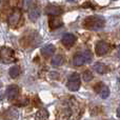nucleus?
Listing matches in <instances>:
<instances>
[{
    "mask_svg": "<svg viewBox=\"0 0 120 120\" xmlns=\"http://www.w3.org/2000/svg\"><path fill=\"white\" fill-rule=\"evenodd\" d=\"M104 19L101 16H90L83 21L84 27L89 30H99L104 26Z\"/></svg>",
    "mask_w": 120,
    "mask_h": 120,
    "instance_id": "obj_1",
    "label": "nucleus"
},
{
    "mask_svg": "<svg viewBox=\"0 0 120 120\" xmlns=\"http://www.w3.org/2000/svg\"><path fill=\"white\" fill-rule=\"evenodd\" d=\"M92 59H93V55H92V53L90 52V51H84V52H82V53H78V54L75 55L73 62H74V65L80 66L84 63H89V62H91Z\"/></svg>",
    "mask_w": 120,
    "mask_h": 120,
    "instance_id": "obj_2",
    "label": "nucleus"
},
{
    "mask_svg": "<svg viewBox=\"0 0 120 120\" xmlns=\"http://www.w3.org/2000/svg\"><path fill=\"white\" fill-rule=\"evenodd\" d=\"M15 60V53L12 49L10 48H3L0 51V61L3 63H11Z\"/></svg>",
    "mask_w": 120,
    "mask_h": 120,
    "instance_id": "obj_3",
    "label": "nucleus"
},
{
    "mask_svg": "<svg viewBox=\"0 0 120 120\" xmlns=\"http://www.w3.org/2000/svg\"><path fill=\"white\" fill-rule=\"evenodd\" d=\"M68 89L72 92H76L79 90L80 87V76H79L78 73H73L70 77H68Z\"/></svg>",
    "mask_w": 120,
    "mask_h": 120,
    "instance_id": "obj_4",
    "label": "nucleus"
},
{
    "mask_svg": "<svg viewBox=\"0 0 120 120\" xmlns=\"http://www.w3.org/2000/svg\"><path fill=\"white\" fill-rule=\"evenodd\" d=\"M18 93H19V89L17 85L13 84V85H10V86L6 87V92H5V95H6V98H8L10 101H13L17 98L18 96Z\"/></svg>",
    "mask_w": 120,
    "mask_h": 120,
    "instance_id": "obj_5",
    "label": "nucleus"
},
{
    "mask_svg": "<svg viewBox=\"0 0 120 120\" xmlns=\"http://www.w3.org/2000/svg\"><path fill=\"white\" fill-rule=\"evenodd\" d=\"M109 50H110V46H109V44L104 41H99L97 44H96L95 51H96V54H97L98 56H103V55H105L106 53L109 52Z\"/></svg>",
    "mask_w": 120,
    "mask_h": 120,
    "instance_id": "obj_6",
    "label": "nucleus"
},
{
    "mask_svg": "<svg viewBox=\"0 0 120 120\" xmlns=\"http://www.w3.org/2000/svg\"><path fill=\"white\" fill-rule=\"evenodd\" d=\"M75 41H76V36L73 35V34H71V33L64 34V35L62 36V38H61V42L65 46H68V48L72 46L73 44L75 43Z\"/></svg>",
    "mask_w": 120,
    "mask_h": 120,
    "instance_id": "obj_7",
    "label": "nucleus"
},
{
    "mask_svg": "<svg viewBox=\"0 0 120 120\" xmlns=\"http://www.w3.org/2000/svg\"><path fill=\"white\" fill-rule=\"evenodd\" d=\"M45 13L48 15H50L51 17H55L58 16L62 13V10L57 5H54V4H49L45 8Z\"/></svg>",
    "mask_w": 120,
    "mask_h": 120,
    "instance_id": "obj_8",
    "label": "nucleus"
},
{
    "mask_svg": "<svg viewBox=\"0 0 120 120\" xmlns=\"http://www.w3.org/2000/svg\"><path fill=\"white\" fill-rule=\"evenodd\" d=\"M55 53V46L53 44H46L43 48L41 49V54L43 55L44 57H51L53 54Z\"/></svg>",
    "mask_w": 120,
    "mask_h": 120,
    "instance_id": "obj_9",
    "label": "nucleus"
},
{
    "mask_svg": "<svg viewBox=\"0 0 120 120\" xmlns=\"http://www.w3.org/2000/svg\"><path fill=\"white\" fill-rule=\"evenodd\" d=\"M49 25L51 26V29H56V27L60 26V25H62V20L60 17H51L50 19H49Z\"/></svg>",
    "mask_w": 120,
    "mask_h": 120,
    "instance_id": "obj_10",
    "label": "nucleus"
},
{
    "mask_svg": "<svg viewBox=\"0 0 120 120\" xmlns=\"http://www.w3.org/2000/svg\"><path fill=\"white\" fill-rule=\"evenodd\" d=\"M94 70H95L98 74H105L109 71V68L105 64L101 63V62H97V63L94 64Z\"/></svg>",
    "mask_w": 120,
    "mask_h": 120,
    "instance_id": "obj_11",
    "label": "nucleus"
},
{
    "mask_svg": "<svg viewBox=\"0 0 120 120\" xmlns=\"http://www.w3.org/2000/svg\"><path fill=\"white\" fill-rule=\"evenodd\" d=\"M19 19H20V13H19L18 11H16V12H14L8 17V23H10L11 25H16L17 23H18Z\"/></svg>",
    "mask_w": 120,
    "mask_h": 120,
    "instance_id": "obj_12",
    "label": "nucleus"
},
{
    "mask_svg": "<svg viewBox=\"0 0 120 120\" xmlns=\"http://www.w3.org/2000/svg\"><path fill=\"white\" fill-rule=\"evenodd\" d=\"M36 120H46L49 118V112L45 109H41L39 110L35 115Z\"/></svg>",
    "mask_w": 120,
    "mask_h": 120,
    "instance_id": "obj_13",
    "label": "nucleus"
},
{
    "mask_svg": "<svg viewBox=\"0 0 120 120\" xmlns=\"http://www.w3.org/2000/svg\"><path fill=\"white\" fill-rule=\"evenodd\" d=\"M98 93L100 94L101 98L105 99V98H108L109 96H110V89H109L106 85H103V83H102V85H101V87H100V90H99Z\"/></svg>",
    "mask_w": 120,
    "mask_h": 120,
    "instance_id": "obj_14",
    "label": "nucleus"
},
{
    "mask_svg": "<svg viewBox=\"0 0 120 120\" xmlns=\"http://www.w3.org/2000/svg\"><path fill=\"white\" fill-rule=\"evenodd\" d=\"M39 16H40V10L38 8H33L30 11V18H31V20L33 21L37 20Z\"/></svg>",
    "mask_w": 120,
    "mask_h": 120,
    "instance_id": "obj_15",
    "label": "nucleus"
},
{
    "mask_svg": "<svg viewBox=\"0 0 120 120\" xmlns=\"http://www.w3.org/2000/svg\"><path fill=\"white\" fill-rule=\"evenodd\" d=\"M19 74H20V68H19L18 65L12 66V68H10V71H8V75H10L12 78H16V77H18Z\"/></svg>",
    "mask_w": 120,
    "mask_h": 120,
    "instance_id": "obj_16",
    "label": "nucleus"
},
{
    "mask_svg": "<svg viewBox=\"0 0 120 120\" xmlns=\"http://www.w3.org/2000/svg\"><path fill=\"white\" fill-rule=\"evenodd\" d=\"M63 56L62 55H57L52 59V65L53 66H59L63 63Z\"/></svg>",
    "mask_w": 120,
    "mask_h": 120,
    "instance_id": "obj_17",
    "label": "nucleus"
},
{
    "mask_svg": "<svg viewBox=\"0 0 120 120\" xmlns=\"http://www.w3.org/2000/svg\"><path fill=\"white\" fill-rule=\"evenodd\" d=\"M82 78L84 81L89 82V81H91L92 79H93V74H92L91 71H85V72H83V74H82Z\"/></svg>",
    "mask_w": 120,
    "mask_h": 120,
    "instance_id": "obj_18",
    "label": "nucleus"
},
{
    "mask_svg": "<svg viewBox=\"0 0 120 120\" xmlns=\"http://www.w3.org/2000/svg\"><path fill=\"white\" fill-rule=\"evenodd\" d=\"M117 116L120 117V106L118 108V110H117Z\"/></svg>",
    "mask_w": 120,
    "mask_h": 120,
    "instance_id": "obj_19",
    "label": "nucleus"
},
{
    "mask_svg": "<svg viewBox=\"0 0 120 120\" xmlns=\"http://www.w3.org/2000/svg\"><path fill=\"white\" fill-rule=\"evenodd\" d=\"M118 57L120 58V48H119V50H118Z\"/></svg>",
    "mask_w": 120,
    "mask_h": 120,
    "instance_id": "obj_20",
    "label": "nucleus"
}]
</instances>
